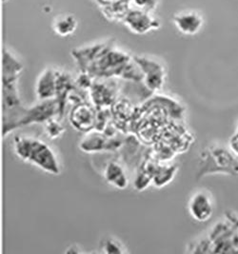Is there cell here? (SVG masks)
I'll return each mask as SVG.
<instances>
[{
    "label": "cell",
    "mask_w": 238,
    "mask_h": 254,
    "mask_svg": "<svg viewBox=\"0 0 238 254\" xmlns=\"http://www.w3.org/2000/svg\"><path fill=\"white\" fill-rule=\"evenodd\" d=\"M43 125L46 135L52 140L60 138L66 131L65 127L60 123V119L56 117L47 120Z\"/></svg>",
    "instance_id": "obj_18"
},
{
    "label": "cell",
    "mask_w": 238,
    "mask_h": 254,
    "mask_svg": "<svg viewBox=\"0 0 238 254\" xmlns=\"http://www.w3.org/2000/svg\"><path fill=\"white\" fill-rule=\"evenodd\" d=\"M134 60L141 69L143 85L151 93L159 92L163 89L166 78L164 65L157 59L145 56H135Z\"/></svg>",
    "instance_id": "obj_4"
},
{
    "label": "cell",
    "mask_w": 238,
    "mask_h": 254,
    "mask_svg": "<svg viewBox=\"0 0 238 254\" xmlns=\"http://www.w3.org/2000/svg\"><path fill=\"white\" fill-rule=\"evenodd\" d=\"M188 210L196 222H208L215 213V201L211 192L205 190L195 191L188 202Z\"/></svg>",
    "instance_id": "obj_7"
},
{
    "label": "cell",
    "mask_w": 238,
    "mask_h": 254,
    "mask_svg": "<svg viewBox=\"0 0 238 254\" xmlns=\"http://www.w3.org/2000/svg\"><path fill=\"white\" fill-rule=\"evenodd\" d=\"M136 6V8H139L145 10L148 12H152L156 9L159 0H132Z\"/></svg>",
    "instance_id": "obj_19"
},
{
    "label": "cell",
    "mask_w": 238,
    "mask_h": 254,
    "mask_svg": "<svg viewBox=\"0 0 238 254\" xmlns=\"http://www.w3.org/2000/svg\"><path fill=\"white\" fill-rule=\"evenodd\" d=\"M177 173V166L175 165H160L157 164L153 182L156 187L162 188L172 181Z\"/></svg>",
    "instance_id": "obj_16"
},
{
    "label": "cell",
    "mask_w": 238,
    "mask_h": 254,
    "mask_svg": "<svg viewBox=\"0 0 238 254\" xmlns=\"http://www.w3.org/2000/svg\"><path fill=\"white\" fill-rule=\"evenodd\" d=\"M57 69L46 68L35 83V94L39 101L55 99L57 95Z\"/></svg>",
    "instance_id": "obj_12"
},
{
    "label": "cell",
    "mask_w": 238,
    "mask_h": 254,
    "mask_svg": "<svg viewBox=\"0 0 238 254\" xmlns=\"http://www.w3.org/2000/svg\"><path fill=\"white\" fill-rule=\"evenodd\" d=\"M76 80L73 79L71 74L66 70L57 69V99L58 108H59V116L58 119H62L64 113L66 103L68 102L69 95L72 93L76 87H77Z\"/></svg>",
    "instance_id": "obj_13"
},
{
    "label": "cell",
    "mask_w": 238,
    "mask_h": 254,
    "mask_svg": "<svg viewBox=\"0 0 238 254\" xmlns=\"http://www.w3.org/2000/svg\"><path fill=\"white\" fill-rule=\"evenodd\" d=\"M123 22L132 33L136 35H146L160 27V22L151 14V12L139 8L129 10L123 17Z\"/></svg>",
    "instance_id": "obj_8"
},
{
    "label": "cell",
    "mask_w": 238,
    "mask_h": 254,
    "mask_svg": "<svg viewBox=\"0 0 238 254\" xmlns=\"http://www.w3.org/2000/svg\"><path fill=\"white\" fill-rule=\"evenodd\" d=\"M99 252L106 254H123L127 253L124 244L113 236H107L99 243Z\"/></svg>",
    "instance_id": "obj_17"
},
{
    "label": "cell",
    "mask_w": 238,
    "mask_h": 254,
    "mask_svg": "<svg viewBox=\"0 0 238 254\" xmlns=\"http://www.w3.org/2000/svg\"><path fill=\"white\" fill-rule=\"evenodd\" d=\"M58 116L59 108L56 98L39 101L30 108H25L22 116L16 124V128L33 124H44L47 120Z\"/></svg>",
    "instance_id": "obj_5"
},
{
    "label": "cell",
    "mask_w": 238,
    "mask_h": 254,
    "mask_svg": "<svg viewBox=\"0 0 238 254\" xmlns=\"http://www.w3.org/2000/svg\"><path fill=\"white\" fill-rule=\"evenodd\" d=\"M13 150L22 161L34 165L48 174H60L57 154L44 141L32 136L16 135L13 138Z\"/></svg>",
    "instance_id": "obj_2"
},
{
    "label": "cell",
    "mask_w": 238,
    "mask_h": 254,
    "mask_svg": "<svg viewBox=\"0 0 238 254\" xmlns=\"http://www.w3.org/2000/svg\"><path fill=\"white\" fill-rule=\"evenodd\" d=\"M65 253H66V254H80V253H82V252H81V250H80L79 246H78V245H72V246L69 247L67 251H65Z\"/></svg>",
    "instance_id": "obj_21"
},
{
    "label": "cell",
    "mask_w": 238,
    "mask_h": 254,
    "mask_svg": "<svg viewBox=\"0 0 238 254\" xmlns=\"http://www.w3.org/2000/svg\"><path fill=\"white\" fill-rule=\"evenodd\" d=\"M231 150L238 156V129L237 133L231 139Z\"/></svg>",
    "instance_id": "obj_20"
},
{
    "label": "cell",
    "mask_w": 238,
    "mask_h": 254,
    "mask_svg": "<svg viewBox=\"0 0 238 254\" xmlns=\"http://www.w3.org/2000/svg\"><path fill=\"white\" fill-rule=\"evenodd\" d=\"M96 116V108L87 101H83L74 105L69 115V122L77 130L88 133L95 128Z\"/></svg>",
    "instance_id": "obj_6"
},
{
    "label": "cell",
    "mask_w": 238,
    "mask_h": 254,
    "mask_svg": "<svg viewBox=\"0 0 238 254\" xmlns=\"http://www.w3.org/2000/svg\"><path fill=\"white\" fill-rule=\"evenodd\" d=\"M172 21L178 32L185 35H197L204 25L202 14L193 10H185L175 13Z\"/></svg>",
    "instance_id": "obj_11"
},
{
    "label": "cell",
    "mask_w": 238,
    "mask_h": 254,
    "mask_svg": "<svg viewBox=\"0 0 238 254\" xmlns=\"http://www.w3.org/2000/svg\"><path fill=\"white\" fill-rule=\"evenodd\" d=\"M95 79L93 81L89 95L92 105L98 109H107L112 107L116 99V87L114 81H102Z\"/></svg>",
    "instance_id": "obj_9"
},
{
    "label": "cell",
    "mask_w": 238,
    "mask_h": 254,
    "mask_svg": "<svg viewBox=\"0 0 238 254\" xmlns=\"http://www.w3.org/2000/svg\"><path fill=\"white\" fill-rule=\"evenodd\" d=\"M53 28L55 33L59 36H70L77 31L78 20L73 14H60L55 19Z\"/></svg>",
    "instance_id": "obj_15"
},
{
    "label": "cell",
    "mask_w": 238,
    "mask_h": 254,
    "mask_svg": "<svg viewBox=\"0 0 238 254\" xmlns=\"http://www.w3.org/2000/svg\"><path fill=\"white\" fill-rule=\"evenodd\" d=\"M72 57L80 70L89 73L94 79L120 77L136 83L143 81L141 69L134 57L116 48L112 40L75 49Z\"/></svg>",
    "instance_id": "obj_1"
},
{
    "label": "cell",
    "mask_w": 238,
    "mask_h": 254,
    "mask_svg": "<svg viewBox=\"0 0 238 254\" xmlns=\"http://www.w3.org/2000/svg\"><path fill=\"white\" fill-rule=\"evenodd\" d=\"M237 156L233 151L216 144L207 147L200 154L198 178L215 174L238 175Z\"/></svg>",
    "instance_id": "obj_3"
},
{
    "label": "cell",
    "mask_w": 238,
    "mask_h": 254,
    "mask_svg": "<svg viewBox=\"0 0 238 254\" xmlns=\"http://www.w3.org/2000/svg\"><path fill=\"white\" fill-rule=\"evenodd\" d=\"M121 147V142L109 137L102 131H90L82 139L79 148L85 152H99V151H113Z\"/></svg>",
    "instance_id": "obj_10"
},
{
    "label": "cell",
    "mask_w": 238,
    "mask_h": 254,
    "mask_svg": "<svg viewBox=\"0 0 238 254\" xmlns=\"http://www.w3.org/2000/svg\"><path fill=\"white\" fill-rule=\"evenodd\" d=\"M103 177L109 185L118 190H125L129 186V178L124 167L117 161L108 162L103 170Z\"/></svg>",
    "instance_id": "obj_14"
}]
</instances>
